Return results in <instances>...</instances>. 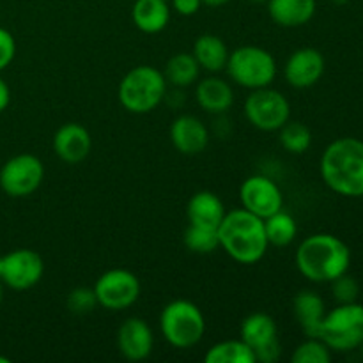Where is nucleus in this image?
<instances>
[{"label":"nucleus","instance_id":"1","mask_svg":"<svg viewBox=\"0 0 363 363\" xmlns=\"http://www.w3.org/2000/svg\"><path fill=\"white\" fill-rule=\"evenodd\" d=\"M296 268L308 282L330 284L347 273L351 266V250L333 234H312L296 248Z\"/></svg>","mask_w":363,"mask_h":363},{"label":"nucleus","instance_id":"2","mask_svg":"<svg viewBox=\"0 0 363 363\" xmlns=\"http://www.w3.org/2000/svg\"><path fill=\"white\" fill-rule=\"evenodd\" d=\"M326 186L347 199L363 197V140L342 137L328 144L319 163Z\"/></svg>","mask_w":363,"mask_h":363},{"label":"nucleus","instance_id":"3","mask_svg":"<svg viewBox=\"0 0 363 363\" xmlns=\"http://www.w3.org/2000/svg\"><path fill=\"white\" fill-rule=\"evenodd\" d=\"M218 240L227 255L240 264H255L269 247L264 220L243 208L225 213L218 225Z\"/></svg>","mask_w":363,"mask_h":363},{"label":"nucleus","instance_id":"4","mask_svg":"<svg viewBox=\"0 0 363 363\" xmlns=\"http://www.w3.org/2000/svg\"><path fill=\"white\" fill-rule=\"evenodd\" d=\"M167 94V78L156 67L137 66L128 71L117 89L119 103L131 113H149L158 108Z\"/></svg>","mask_w":363,"mask_h":363},{"label":"nucleus","instance_id":"5","mask_svg":"<svg viewBox=\"0 0 363 363\" xmlns=\"http://www.w3.org/2000/svg\"><path fill=\"white\" fill-rule=\"evenodd\" d=\"M163 339L177 350L197 346L206 333V319L201 308L190 300H174L160 314Z\"/></svg>","mask_w":363,"mask_h":363},{"label":"nucleus","instance_id":"6","mask_svg":"<svg viewBox=\"0 0 363 363\" xmlns=\"http://www.w3.org/2000/svg\"><path fill=\"white\" fill-rule=\"evenodd\" d=\"M318 339L337 353L358 350L363 344V305L358 301L339 303V307L326 312Z\"/></svg>","mask_w":363,"mask_h":363},{"label":"nucleus","instance_id":"7","mask_svg":"<svg viewBox=\"0 0 363 363\" xmlns=\"http://www.w3.org/2000/svg\"><path fill=\"white\" fill-rule=\"evenodd\" d=\"M225 71L234 84L255 91L273 84L277 77V62L268 50L247 45L229 53Z\"/></svg>","mask_w":363,"mask_h":363},{"label":"nucleus","instance_id":"8","mask_svg":"<svg viewBox=\"0 0 363 363\" xmlns=\"http://www.w3.org/2000/svg\"><path fill=\"white\" fill-rule=\"evenodd\" d=\"M245 117L261 131H279L291 117V105L275 89H255L245 99Z\"/></svg>","mask_w":363,"mask_h":363},{"label":"nucleus","instance_id":"9","mask_svg":"<svg viewBox=\"0 0 363 363\" xmlns=\"http://www.w3.org/2000/svg\"><path fill=\"white\" fill-rule=\"evenodd\" d=\"M94 294L99 307L106 311H126L140 296V280L124 268H113L103 273L94 284Z\"/></svg>","mask_w":363,"mask_h":363},{"label":"nucleus","instance_id":"10","mask_svg":"<svg viewBox=\"0 0 363 363\" xmlns=\"http://www.w3.org/2000/svg\"><path fill=\"white\" fill-rule=\"evenodd\" d=\"M45 179V165L34 155H16L0 169V188L14 199L28 197L41 186Z\"/></svg>","mask_w":363,"mask_h":363},{"label":"nucleus","instance_id":"11","mask_svg":"<svg viewBox=\"0 0 363 363\" xmlns=\"http://www.w3.org/2000/svg\"><path fill=\"white\" fill-rule=\"evenodd\" d=\"M241 340L252 347L257 363H275L282 354L279 328L272 315L254 312L241 323Z\"/></svg>","mask_w":363,"mask_h":363},{"label":"nucleus","instance_id":"12","mask_svg":"<svg viewBox=\"0 0 363 363\" xmlns=\"http://www.w3.org/2000/svg\"><path fill=\"white\" fill-rule=\"evenodd\" d=\"M241 208L259 218H268L284 208V195L279 184L268 176L255 174L247 177L240 188Z\"/></svg>","mask_w":363,"mask_h":363},{"label":"nucleus","instance_id":"13","mask_svg":"<svg viewBox=\"0 0 363 363\" xmlns=\"http://www.w3.org/2000/svg\"><path fill=\"white\" fill-rule=\"evenodd\" d=\"M45 273V261L30 248H16L4 255L2 275L4 286L14 291H27L34 287Z\"/></svg>","mask_w":363,"mask_h":363},{"label":"nucleus","instance_id":"14","mask_svg":"<svg viewBox=\"0 0 363 363\" xmlns=\"http://www.w3.org/2000/svg\"><path fill=\"white\" fill-rule=\"evenodd\" d=\"M325 57L319 50L305 46L296 50L284 66V77L291 87L308 89L321 80L325 73Z\"/></svg>","mask_w":363,"mask_h":363},{"label":"nucleus","instance_id":"15","mask_svg":"<svg viewBox=\"0 0 363 363\" xmlns=\"http://www.w3.org/2000/svg\"><path fill=\"white\" fill-rule=\"evenodd\" d=\"M155 335L144 319L130 318L119 326L117 332V347L119 353L130 362H142L152 353Z\"/></svg>","mask_w":363,"mask_h":363},{"label":"nucleus","instance_id":"16","mask_svg":"<svg viewBox=\"0 0 363 363\" xmlns=\"http://www.w3.org/2000/svg\"><path fill=\"white\" fill-rule=\"evenodd\" d=\"M170 140L181 155H201L209 144V131L206 124L195 116H179L170 126Z\"/></svg>","mask_w":363,"mask_h":363},{"label":"nucleus","instance_id":"17","mask_svg":"<svg viewBox=\"0 0 363 363\" xmlns=\"http://www.w3.org/2000/svg\"><path fill=\"white\" fill-rule=\"evenodd\" d=\"M92 149L91 133L82 124L67 123L57 130L53 137V151L64 163L84 162Z\"/></svg>","mask_w":363,"mask_h":363},{"label":"nucleus","instance_id":"18","mask_svg":"<svg viewBox=\"0 0 363 363\" xmlns=\"http://www.w3.org/2000/svg\"><path fill=\"white\" fill-rule=\"evenodd\" d=\"M195 99L204 112L218 116L225 113L234 103L233 87L223 78L208 77L195 87Z\"/></svg>","mask_w":363,"mask_h":363},{"label":"nucleus","instance_id":"19","mask_svg":"<svg viewBox=\"0 0 363 363\" xmlns=\"http://www.w3.org/2000/svg\"><path fill=\"white\" fill-rule=\"evenodd\" d=\"M170 13L169 0H133L131 20L144 34H158L169 25Z\"/></svg>","mask_w":363,"mask_h":363},{"label":"nucleus","instance_id":"20","mask_svg":"<svg viewBox=\"0 0 363 363\" xmlns=\"http://www.w3.org/2000/svg\"><path fill=\"white\" fill-rule=\"evenodd\" d=\"M269 18L280 27H303L314 18L315 0H268Z\"/></svg>","mask_w":363,"mask_h":363},{"label":"nucleus","instance_id":"21","mask_svg":"<svg viewBox=\"0 0 363 363\" xmlns=\"http://www.w3.org/2000/svg\"><path fill=\"white\" fill-rule=\"evenodd\" d=\"M225 213L227 211L222 199L208 190H202L199 191V194H195L194 197L188 201L186 206V216L188 222H190L191 225L218 229L220 222L223 220Z\"/></svg>","mask_w":363,"mask_h":363},{"label":"nucleus","instance_id":"22","mask_svg":"<svg viewBox=\"0 0 363 363\" xmlns=\"http://www.w3.org/2000/svg\"><path fill=\"white\" fill-rule=\"evenodd\" d=\"M293 311L307 337H318L323 318L326 314L325 300L314 291H301L293 301Z\"/></svg>","mask_w":363,"mask_h":363},{"label":"nucleus","instance_id":"23","mask_svg":"<svg viewBox=\"0 0 363 363\" xmlns=\"http://www.w3.org/2000/svg\"><path fill=\"white\" fill-rule=\"evenodd\" d=\"M191 53H194L201 69L209 71V73H220V71L225 69L230 52L222 38L215 34H202L195 41Z\"/></svg>","mask_w":363,"mask_h":363},{"label":"nucleus","instance_id":"24","mask_svg":"<svg viewBox=\"0 0 363 363\" xmlns=\"http://www.w3.org/2000/svg\"><path fill=\"white\" fill-rule=\"evenodd\" d=\"M201 73V66L195 60L194 53H176L167 62L165 74L167 84H172L176 87H188V85L195 84Z\"/></svg>","mask_w":363,"mask_h":363},{"label":"nucleus","instance_id":"25","mask_svg":"<svg viewBox=\"0 0 363 363\" xmlns=\"http://www.w3.org/2000/svg\"><path fill=\"white\" fill-rule=\"evenodd\" d=\"M206 363H257L255 354L243 340L230 339L209 347L204 357Z\"/></svg>","mask_w":363,"mask_h":363},{"label":"nucleus","instance_id":"26","mask_svg":"<svg viewBox=\"0 0 363 363\" xmlns=\"http://www.w3.org/2000/svg\"><path fill=\"white\" fill-rule=\"evenodd\" d=\"M264 230L268 243L273 247H289L298 234L296 220L284 209L264 218Z\"/></svg>","mask_w":363,"mask_h":363},{"label":"nucleus","instance_id":"27","mask_svg":"<svg viewBox=\"0 0 363 363\" xmlns=\"http://www.w3.org/2000/svg\"><path fill=\"white\" fill-rule=\"evenodd\" d=\"M279 140L291 155H303L312 144V131L300 121H287L279 130Z\"/></svg>","mask_w":363,"mask_h":363},{"label":"nucleus","instance_id":"28","mask_svg":"<svg viewBox=\"0 0 363 363\" xmlns=\"http://www.w3.org/2000/svg\"><path fill=\"white\" fill-rule=\"evenodd\" d=\"M184 245L194 254H213L216 248L220 247L218 240V229H211V227L202 225H188L186 233H184Z\"/></svg>","mask_w":363,"mask_h":363},{"label":"nucleus","instance_id":"29","mask_svg":"<svg viewBox=\"0 0 363 363\" xmlns=\"http://www.w3.org/2000/svg\"><path fill=\"white\" fill-rule=\"evenodd\" d=\"M293 363H330L332 362V350L318 337H307L305 342L294 350Z\"/></svg>","mask_w":363,"mask_h":363},{"label":"nucleus","instance_id":"30","mask_svg":"<svg viewBox=\"0 0 363 363\" xmlns=\"http://www.w3.org/2000/svg\"><path fill=\"white\" fill-rule=\"evenodd\" d=\"M332 284V293L335 298L337 303H353L358 300V294H360V286H358L357 280L351 275L344 273L339 279H335Z\"/></svg>","mask_w":363,"mask_h":363},{"label":"nucleus","instance_id":"31","mask_svg":"<svg viewBox=\"0 0 363 363\" xmlns=\"http://www.w3.org/2000/svg\"><path fill=\"white\" fill-rule=\"evenodd\" d=\"M96 305H98V300H96L94 289L91 287H77L67 294V308L74 314H87L94 311Z\"/></svg>","mask_w":363,"mask_h":363},{"label":"nucleus","instance_id":"32","mask_svg":"<svg viewBox=\"0 0 363 363\" xmlns=\"http://www.w3.org/2000/svg\"><path fill=\"white\" fill-rule=\"evenodd\" d=\"M14 55H16V41L9 30L0 27V71L13 62Z\"/></svg>","mask_w":363,"mask_h":363},{"label":"nucleus","instance_id":"33","mask_svg":"<svg viewBox=\"0 0 363 363\" xmlns=\"http://www.w3.org/2000/svg\"><path fill=\"white\" fill-rule=\"evenodd\" d=\"M202 6V0H170V7L181 16H194Z\"/></svg>","mask_w":363,"mask_h":363},{"label":"nucleus","instance_id":"34","mask_svg":"<svg viewBox=\"0 0 363 363\" xmlns=\"http://www.w3.org/2000/svg\"><path fill=\"white\" fill-rule=\"evenodd\" d=\"M9 103H11V89L9 85L6 84V80L0 77V112H4V110L7 108Z\"/></svg>","mask_w":363,"mask_h":363},{"label":"nucleus","instance_id":"35","mask_svg":"<svg viewBox=\"0 0 363 363\" xmlns=\"http://www.w3.org/2000/svg\"><path fill=\"white\" fill-rule=\"evenodd\" d=\"M229 2L230 0H202V4H204V6H209V7H222Z\"/></svg>","mask_w":363,"mask_h":363},{"label":"nucleus","instance_id":"36","mask_svg":"<svg viewBox=\"0 0 363 363\" xmlns=\"http://www.w3.org/2000/svg\"><path fill=\"white\" fill-rule=\"evenodd\" d=\"M2 300H4V282L0 280V303H2Z\"/></svg>","mask_w":363,"mask_h":363},{"label":"nucleus","instance_id":"37","mask_svg":"<svg viewBox=\"0 0 363 363\" xmlns=\"http://www.w3.org/2000/svg\"><path fill=\"white\" fill-rule=\"evenodd\" d=\"M330 2L337 4V6H342V4H347V2H350V0H330Z\"/></svg>","mask_w":363,"mask_h":363},{"label":"nucleus","instance_id":"38","mask_svg":"<svg viewBox=\"0 0 363 363\" xmlns=\"http://www.w3.org/2000/svg\"><path fill=\"white\" fill-rule=\"evenodd\" d=\"M11 360L9 358H6V357H0V363H9Z\"/></svg>","mask_w":363,"mask_h":363},{"label":"nucleus","instance_id":"39","mask_svg":"<svg viewBox=\"0 0 363 363\" xmlns=\"http://www.w3.org/2000/svg\"><path fill=\"white\" fill-rule=\"evenodd\" d=\"M250 2H254V4H266V2H268V0H250Z\"/></svg>","mask_w":363,"mask_h":363},{"label":"nucleus","instance_id":"40","mask_svg":"<svg viewBox=\"0 0 363 363\" xmlns=\"http://www.w3.org/2000/svg\"><path fill=\"white\" fill-rule=\"evenodd\" d=\"M2 261H4V257L0 255V275H2Z\"/></svg>","mask_w":363,"mask_h":363},{"label":"nucleus","instance_id":"41","mask_svg":"<svg viewBox=\"0 0 363 363\" xmlns=\"http://www.w3.org/2000/svg\"><path fill=\"white\" fill-rule=\"evenodd\" d=\"M360 347H362V354H363V344H362V346H360Z\"/></svg>","mask_w":363,"mask_h":363}]
</instances>
